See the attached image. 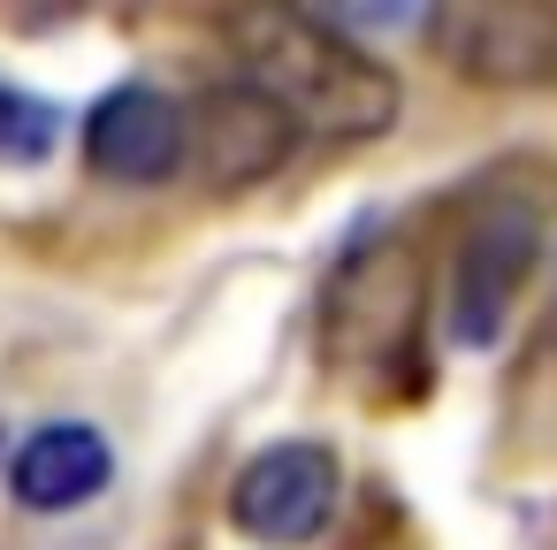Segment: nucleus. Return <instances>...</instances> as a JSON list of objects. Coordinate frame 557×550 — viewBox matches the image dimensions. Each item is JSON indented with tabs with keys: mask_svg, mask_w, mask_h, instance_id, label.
<instances>
[{
	"mask_svg": "<svg viewBox=\"0 0 557 550\" xmlns=\"http://www.w3.org/2000/svg\"><path fill=\"white\" fill-rule=\"evenodd\" d=\"M230 47L237 77L268 93L306 138H382L405 108L389 62L306 9H245L230 16Z\"/></svg>",
	"mask_w": 557,
	"mask_h": 550,
	"instance_id": "obj_1",
	"label": "nucleus"
},
{
	"mask_svg": "<svg viewBox=\"0 0 557 550\" xmlns=\"http://www.w3.org/2000/svg\"><path fill=\"white\" fill-rule=\"evenodd\" d=\"M420 306H428V283H420V260L405 237H374L359 245L329 291H321V359L344 375V382H374L389 367H412V344H420Z\"/></svg>",
	"mask_w": 557,
	"mask_h": 550,
	"instance_id": "obj_2",
	"label": "nucleus"
},
{
	"mask_svg": "<svg viewBox=\"0 0 557 550\" xmlns=\"http://www.w3.org/2000/svg\"><path fill=\"white\" fill-rule=\"evenodd\" d=\"M290 146H298L290 115H283L268 93H252L245 77L207 85V93H191V108H184V161H191L214 192L268 184V176L290 161Z\"/></svg>",
	"mask_w": 557,
	"mask_h": 550,
	"instance_id": "obj_3",
	"label": "nucleus"
},
{
	"mask_svg": "<svg viewBox=\"0 0 557 550\" xmlns=\"http://www.w3.org/2000/svg\"><path fill=\"white\" fill-rule=\"evenodd\" d=\"M534 260H542L534 199H488V215L466 230L458 268H450V337L458 344H488L504 329V314L519 306Z\"/></svg>",
	"mask_w": 557,
	"mask_h": 550,
	"instance_id": "obj_4",
	"label": "nucleus"
},
{
	"mask_svg": "<svg viewBox=\"0 0 557 550\" xmlns=\"http://www.w3.org/2000/svg\"><path fill=\"white\" fill-rule=\"evenodd\" d=\"M420 32L473 85H542V77H557V16L527 9V0H458V9H435Z\"/></svg>",
	"mask_w": 557,
	"mask_h": 550,
	"instance_id": "obj_5",
	"label": "nucleus"
},
{
	"mask_svg": "<svg viewBox=\"0 0 557 550\" xmlns=\"http://www.w3.org/2000/svg\"><path fill=\"white\" fill-rule=\"evenodd\" d=\"M336 497H344V474H336V451L329 443H268L237 466L230 481V520L260 542H313L329 520H336Z\"/></svg>",
	"mask_w": 557,
	"mask_h": 550,
	"instance_id": "obj_6",
	"label": "nucleus"
},
{
	"mask_svg": "<svg viewBox=\"0 0 557 550\" xmlns=\"http://www.w3.org/2000/svg\"><path fill=\"white\" fill-rule=\"evenodd\" d=\"M85 169L108 184H169L184 169V108L161 85H115L85 115Z\"/></svg>",
	"mask_w": 557,
	"mask_h": 550,
	"instance_id": "obj_7",
	"label": "nucleus"
},
{
	"mask_svg": "<svg viewBox=\"0 0 557 550\" xmlns=\"http://www.w3.org/2000/svg\"><path fill=\"white\" fill-rule=\"evenodd\" d=\"M108 474H115L108 436L85 428V420H54V428L24 436V451L9 466V489H16L24 512H77L108 489Z\"/></svg>",
	"mask_w": 557,
	"mask_h": 550,
	"instance_id": "obj_8",
	"label": "nucleus"
},
{
	"mask_svg": "<svg viewBox=\"0 0 557 550\" xmlns=\"http://www.w3.org/2000/svg\"><path fill=\"white\" fill-rule=\"evenodd\" d=\"M54 138H62V115H54L39 93H24V85L0 77V169H32V161H47Z\"/></svg>",
	"mask_w": 557,
	"mask_h": 550,
	"instance_id": "obj_9",
	"label": "nucleus"
}]
</instances>
